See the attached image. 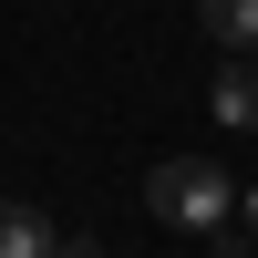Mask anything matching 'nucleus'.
<instances>
[{"label": "nucleus", "mask_w": 258, "mask_h": 258, "mask_svg": "<svg viewBox=\"0 0 258 258\" xmlns=\"http://www.w3.org/2000/svg\"><path fill=\"white\" fill-rule=\"evenodd\" d=\"M145 207H155L165 227H186V238H217L227 207H238V186H227L217 155H165L155 176H145Z\"/></svg>", "instance_id": "obj_1"}, {"label": "nucleus", "mask_w": 258, "mask_h": 258, "mask_svg": "<svg viewBox=\"0 0 258 258\" xmlns=\"http://www.w3.org/2000/svg\"><path fill=\"white\" fill-rule=\"evenodd\" d=\"M207 103H217V124H227V135H258V52H227Z\"/></svg>", "instance_id": "obj_2"}, {"label": "nucleus", "mask_w": 258, "mask_h": 258, "mask_svg": "<svg viewBox=\"0 0 258 258\" xmlns=\"http://www.w3.org/2000/svg\"><path fill=\"white\" fill-rule=\"evenodd\" d=\"M52 248H62V227L41 217V207H11V197H0V258H52Z\"/></svg>", "instance_id": "obj_3"}, {"label": "nucleus", "mask_w": 258, "mask_h": 258, "mask_svg": "<svg viewBox=\"0 0 258 258\" xmlns=\"http://www.w3.org/2000/svg\"><path fill=\"white\" fill-rule=\"evenodd\" d=\"M197 21L217 52H258V0H197Z\"/></svg>", "instance_id": "obj_4"}, {"label": "nucleus", "mask_w": 258, "mask_h": 258, "mask_svg": "<svg viewBox=\"0 0 258 258\" xmlns=\"http://www.w3.org/2000/svg\"><path fill=\"white\" fill-rule=\"evenodd\" d=\"M52 258H103V248H93V238H62V248H52Z\"/></svg>", "instance_id": "obj_5"}, {"label": "nucleus", "mask_w": 258, "mask_h": 258, "mask_svg": "<svg viewBox=\"0 0 258 258\" xmlns=\"http://www.w3.org/2000/svg\"><path fill=\"white\" fill-rule=\"evenodd\" d=\"M248 227H258V197H248Z\"/></svg>", "instance_id": "obj_6"}]
</instances>
